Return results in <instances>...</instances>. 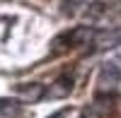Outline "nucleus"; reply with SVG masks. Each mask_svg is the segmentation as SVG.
Wrapping results in <instances>:
<instances>
[{
    "instance_id": "1",
    "label": "nucleus",
    "mask_w": 121,
    "mask_h": 118,
    "mask_svg": "<svg viewBox=\"0 0 121 118\" xmlns=\"http://www.w3.org/2000/svg\"><path fill=\"white\" fill-rule=\"evenodd\" d=\"M92 39H95L92 29L78 27V29H73V31L60 34L58 39H53V51H63V48H68V46H82V43H87V41H92Z\"/></svg>"
},
{
    "instance_id": "2",
    "label": "nucleus",
    "mask_w": 121,
    "mask_h": 118,
    "mask_svg": "<svg viewBox=\"0 0 121 118\" xmlns=\"http://www.w3.org/2000/svg\"><path fill=\"white\" fill-rule=\"evenodd\" d=\"M119 77H121V67L116 63H112V60L104 63L102 70H99V89H102L104 94H109L119 84Z\"/></svg>"
},
{
    "instance_id": "3",
    "label": "nucleus",
    "mask_w": 121,
    "mask_h": 118,
    "mask_svg": "<svg viewBox=\"0 0 121 118\" xmlns=\"http://www.w3.org/2000/svg\"><path fill=\"white\" fill-rule=\"evenodd\" d=\"M92 111L99 116V118H109L114 113V96L112 94H99L95 104H92Z\"/></svg>"
},
{
    "instance_id": "4",
    "label": "nucleus",
    "mask_w": 121,
    "mask_h": 118,
    "mask_svg": "<svg viewBox=\"0 0 121 118\" xmlns=\"http://www.w3.org/2000/svg\"><path fill=\"white\" fill-rule=\"evenodd\" d=\"M70 92H73V77H60V80L53 82V87L46 92L48 99H63V96H68Z\"/></svg>"
},
{
    "instance_id": "5",
    "label": "nucleus",
    "mask_w": 121,
    "mask_h": 118,
    "mask_svg": "<svg viewBox=\"0 0 121 118\" xmlns=\"http://www.w3.org/2000/svg\"><path fill=\"white\" fill-rule=\"evenodd\" d=\"M17 94H19V101H24V104H34V101L41 99L46 92H44V87H41V84H36V82H34V84H24V87H19Z\"/></svg>"
},
{
    "instance_id": "6",
    "label": "nucleus",
    "mask_w": 121,
    "mask_h": 118,
    "mask_svg": "<svg viewBox=\"0 0 121 118\" xmlns=\"http://www.w3.org/2000/svg\"><path fill=\"white\" fill-rule=\"evenodd\" d=\"M95 43H97L99 48H112V46L121 43V34H116V31H104V34L95 36Z\"/></svg>"
},
{
    "instance_id": "7",
    "label": "nucleus",
    "mask_w": 121,
    "mask_h": 118,
    "mask_svg": "<svg viewBox=\"0 0 121 118\" xmlns=\"http://www.w3.org/2000/svg\"><path fill=\"white\" fill-rule=\"evenodd\" d=\"M17 113H19L17 101H10V99H3V101H0V118H15Z\"/></svg>"
},
{
    "instance_id": "8",
    "label": "nucleus",
    "mask_w": 121,
    "mask_h": 118,
    "mask_svg": "<svg viewBox=\"0 0 121 118\" xmlns=\"http://www.w3.org/2000/svg\"><path fill=\"white\" fill-rule=\"evenodd\" d=\"M51 118H78V111H75V109H63V111L53 113Z\"/></svg>"
},
{
    "instance_id": "9",
    "label": "nucleus",
    "mask_w": 121,
    "mask_h": 118,
    "mask_svg": "<svg viewBox=\"0 0 121 118\" xmlns=\"http://www.w3.org/2000/svg\"><path fill=\"white\" fill-rule=\"evenodd\" d=\"M82 5H85V0H65V7H68V12H73V10L82 7Z\"/></svg>"
}]
</instances>
